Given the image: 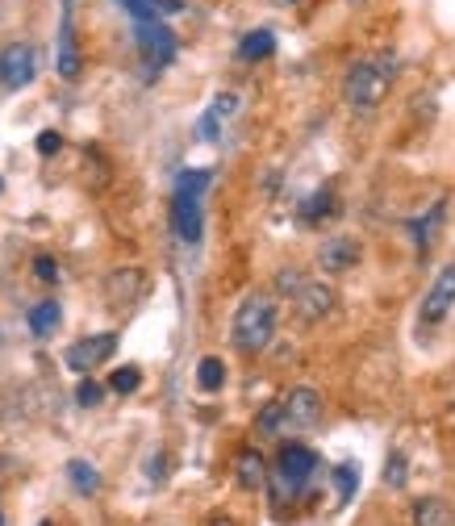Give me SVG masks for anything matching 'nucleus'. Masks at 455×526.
<instances>
[{
    "instance_id": "obj_21",
    "label": "nucleus",
    "mask_w": 455,
    "mask_h": 526,
    "mask_svg": "<svg viewBox=\"0 0 455 526\" xmlns=\"http://www.w3.org/2000/svg\"><path fill=\"white\" fill-rule=\"evenodd\" d=\"M67 476H71V485H76L84 497H92V493L101 489V472L92 468L88 460H71V464H67Z\"/></svg>"
},
{
    "instance_id": "obj_11",
    "label": "nucleus",
    "mask_w": 455,
    "mask_h": 526,
    "mask_svg": "<svg viewBox=\"0 0 455 526\" xmlns=\"http://www.w3.org/2000/svg\"><path fill=\"white\" fill-rule=\"evenodd\" d=\"M359 255H364V247H359L351 234H334V238H326V243L318 247V268L330 272V276H339V272L355 268Z\"/></svg>"
},
{
    "instance_id": "obj_36",
    "label": "nucleus",
    "mask_w": 455,
    "mask_h": 526,
    "mask_svg": "<svg viewBox=\"0 0 455 526\" xmlns=\"http://www.w3.org/2000/svg\"><path fill=\"white\" fill-rule=\"evenodd\" d=\"M0 526H5V518H0Z\"/></svg>"
},
{
    "instance_id": "obj_29",
    "label": "nucleus",
    "mask_w": 455,
    "mask_h": 526,
    "mask_svg": "<svg viewBox=\"0 0 455 526\" xmlns=\"http://www.w3.org/2000/svg\"><path fill=\"white\" fill-rule=\"evenodd\" d=\"M209 113L218 117V122H226V117H234V113H238V97H234V92H222V97L209 105Z\"/></svg>"
},
{
    "instance_id": "obj_14",
    "label": "nucleus",
    "mask_w": 455,
    "mask_h": 526,
    "mask_svg": "<svg viewBox=\"0 0 455 526\" xmlns=\"http://www.w3.org/2000/svg\"><path fill=\"white\" fill-rule=\"evenodd\" d=\"M443 218H447V201H435V205H430V209L422 213V218H410V238H414V247H418V251H430V243L439 238Z\"/></svg>"
},
{
    "instance_id": "obj_15",
    "label": "nucleus",
    "mask_w": 455,
    "mask_h": 526,
    "mask_svg": "<svg viewBox=\"0 0 455 526\" xmlns=\"http://www.w3.org/2000/svg\"><path fill=\"white\" fill-rule=\"evenodd\" d=\"M138 293H142V272H138V268H117V272L105 280L109 305H130V301H138Z\"/></svg>"
},
{
    "instance_id": "obj_10",
    "label": "nucleus",
    "mask_w": 455,
    "mask_h": 526,
    "mask_svg": "<svg viewBox=\"0 0 455 526\" xmlns=\"http://www.w3.org/2000/svg\"><path fill=\"white\" fill-rule=\"evenodd\" d=\"M59 76L63 80H76L80 76V51H76V5L63 0V13H59Z\"/></svg>"
},
{
    "instance_id": "obj_5",
    "label": "nucleus",
    "mask_w": 455,
    "mask_h": 526,
    "mask_svg": "<svg viewBox=\"0 0 455 526\" xmlns=\"http://www.w3.org/2000/svg\"><path fill=\"white\" fill-rule=\"evenodd\" d=\"M113 351H117V334H113V330H101V334H84V339H76V343H71V347L63 351V364H67L71 372L88 376L92 368H101Z\"/></svg>"
},
{
    "instance_id": "obj_6",
    "label": "nucleus",
    "mask_w": 455,
    "mask_h": 526,
    "mask_svg": "<svg viewBox=\"0 0 455 526\" xmlns=\"http://www.w3.org/2000/svg\"><path fill=\"white\" fill-rule=\"evenodd\" d=\"M38 71V55L30 42H5L0 46V88L5 92H17L34 80Z\"/></svg>"
},
{
    "instance_id": "obj_24",
    "label": "nucleus",
    "mask_w": 455,
    "mask_h": 526,
    "mask_svg": "<svg viewBox=\"0 0 455 526\" xmlns=\"http://www.w3.org/2000/svg\"><path fill=\"white\" fill-rule=\"evenodd\" d=\"M405 481H410V460H405L401 451H393L389 464H385V485L389 489H405Z\"/></svg>"
},
{
    "instance_id": "obj_34",
    "label": "nucleus",
    "mask_w": 455,
    "mask_h": 526,
    "mask_svg": "<svg viewBox=\"0 0 455 526\" xmlns=\"http://www.w3.org/2000/svg\"><path fill=\"white\" fill-rule=\"evenodd\" d=\"M268 5H280V9H289V5H297V0H268Z\"/></svg>"
},
{
    "instance_id": "obj_31",
    "label": "nucleus",
    "mask_w": 455,
    "mask_h": 526,
    "mask_svg": "<svg viewBox=\"0 0 455 526\" xmlns=\"http://www.w3.org/2000/svg\"><path fill=\"white\" fill-rule=\"evenodd\" d=\"M301 280H305V276H301L297 268H284V272L276 276V289H280V293H289V297H293V293H297V284H301Z\"/></svg>"
},
{
    "instance_id": "obj_26",
    "label": "nucleus",
    "mask_w": 455,
    "mask_h": 526,
    "mask_svg": "<svg viewBox=\"0 0 455 526\" xmlns=\"http://www.w3.org/2000/svg\"><path fill=\"white\" fill-rule=\"evenodd\" d=\"M76 401L84 405V410H97V405L105 401V385H97V380H80V389H76Z\"/></svg>"
},
{
    "instance_id": "obj_4",
    "label": "nucleus",
    "mask_w": 455,
    "mask_h": 526,
    "mask_svg": "<svg viewBox=\"0 0 455 526\" xmlns=\"http://www.w3.org/2000/svg\"><path fill=\"white\" fill-rule=\"evenodd\" d=\"M138 55L147 63L151 76H159L163 67H172L176 59V34L163 26V21H138Z\"/></svg>"
},
{
    "instance_id": "obj_9",
    "label": "nucleus",
    "mask_w": 455,
    "mask_h": 526,
    "mask_svg": "<svg viewBox=\"0 0 455 526\" xmlns=\"http://www.w3.org/2000/svg\"><path fill=\"white\" fill-rule=\"evenodd\" d=\"M293 309H297L301 322H322V318H330V309H334V289L322 284V280H301L297 293H293Z\"/></svg>"
},
{
    "instance_id": "obj_33",
    "label": "nucleus",
    "mask_w": 455,
    "mask_h": 526,
    "mask_svg": "<svg viewBox=\"0 0 455 526\" xmlns=\"http://www.w3.org/2000/svg\"><path fill=\"white\" fill-rule=\"evenodd\" d=\"M205 526H238V522H234V518H226V514H218V518H209Z\"/></svg>"
},
{
    "instance_id": "obj_25",
    "label": "nucleus",
    "mask_w": 455,
    "mask_h": 526,
    "mask_svg": "<svg viewBox=\"0 0 455 526\" xmlns=\"http://www.w3.org/2000/svg\"><path fill=\"white\" fill-rule=\"evenodd\" d=\"M138 385H142V372H138V368H117V372L109 376V389H113V393H122V397L134 393Z\"/></svg>"
},
{
    "instance_id": "obj_27",
    "label": "nucleus",
    "mask_w": 455,
    "mask_h": 526,
    "mask_svg": "<svg viewBox=\"0 0 455 526\" xmlns=\"http://www.w3.org/2000/svg\"><path fill=\"white\" fill-rule=\"evenodd\" d=\"M209 184H213V172H180L176 176V188H184V193H201L205 197Z\"/></svg>"
},
{
    "instance_id": "obj_3",
    "label": "nucleus",
    "mask_w": 455,
    "mask_h": 526,
    "mask_svg": "<svg viewBox=\"0 0 455 526\" xmlns=\"http://www.w3.org/2000/svg\"><path fill=\"white\" fill-rule=\"evenodd\" d=\"M318 476V451H309L305 443H284L276 456V485L280 493H301Z\"/></svg>"
},
{
    "instance_id": "obj_17",
    "label": "nucleus",
    "mask_w": 455,
    "mask_h": 526,
    "mask_svg": "<svg viewBox=\"0 0 455 526\" xmlns=\"http://www.w3.org/2000/svg\"><path fill=\"white\" fill-rule=\"evenodd\" d=\"M276 55V34L272 30H251L243 42H238V59L259 63V59H272Z\"/></svg>"
},
{
    "instance_id": "obj_7",
    "label": "nucleus",
    "mask_w": 455,
    "mask_h": 526,
    "mask_svg": "<svg viewBox=\"0 0 455 526\" xmlns=\"http://www.w3.org/2000/svg\"><path fill=\"white\" fill-rule=\"evenodd\" d=\"M455 309V263H447V268L435 276V284L426 289L422 305H418V322L422 326H443L451 318Z\"/></svg>"
},
{
    "instance_id": "obj_32",
    "label": "nucleus",
    "mask_w": 455,
    "mask_h": 526,
    "mask_svg": "<svg viewBox=\"0 0 455 526\" xmlns=\"http://www.w3.org/2000/svg\"><path fill=\"white\" fill-rule=\"evenodd\" d=\"M163 464H167V456H155V460H151V468H147V472L155 476V481H163Z\"/></svg>"
},
{
    "instance_id": "obj_22",
    "label": "nucleus",
    "mask_w": 455,
    "mask_h": 526,
    "mask_svg": "<svg viewBox=\"0 0 455 526\" xmlns=\"http://www.w3.org/2000/svg\"><path fill=\"white\" fill-rule=\"evenodd\" d=\"M334 489H339V501H351L359 493V464L355 460L334 468Z\"/></svg>"
},
{
    "instance_id": "obj_18",
    "label": "nucleus",
    "mask_w": 455,
    "mask_h": 526,
    "mask_svg": "<svg viewBox=\"0 0 455 526\" xmlns=\"http://www.w3.org/2000/svg\"><path fill=\"white\" fill-rule=\"evenodd\" d=\"M414 526H451V510L443 497H418L414 501Z\"/></svg>"
},
{
    "instance_id": "obj_13",
    "label": "nucleus",
    "mask_w": 455,
    "mask_h": 526,
    "mask_svg": "<svg viewBox=\"0 0 455 526\" xmlns=\"http://www.w3.org/2000/svg\"><path fill=\"white\" fill-rule=\"evenodd\" d=\"M234 481H238V489H247V493L268 485V464H263V456L255 447H247V451H238V456H234Z\"/></svg>"
},
{
    "instance_id": "obj_2",
    "label": "nucleus",
    "mask_w": 455,
    "mask_h": 526,
    "mask_svg": "<svg viewBox=\"0 0 455 526\" xmlns=\"http://www.w3.org/2000/svg\"><path fill=\"white\" fill-rule=\"evenodd\" d=\"M389 67H380V63H372V59H364V63H355L351 71H347V80H343V101L355 109V113H372L380 101L389 97Z\"/></svg>"
},
{
    "instance_id": "obj_19",
    "label": "nucleus",
    "mask_w": 455,
    "mask_h": 526,
    "mask_svg": "<svg viewBox=\"0 0 455 526\" xmlns=\"http://www.w3.org/2000/svg\"><path fill=\"white\" fill-rule=\"evenodd\" d=\"M334 213V193L330 188H318V193H309L305 197V205H301V222L305 226H318V222H326Z\"/></svg>"
},
{
    "instance_id": "obj_23",
    "label": "nucleus",
    "mask_w": 455,
    "mask_h": 526,
    "mask_svg": "<svg viewBox=\"0 0 455 526\" xmlns=\"http://www.w3.org/2000/svg\"><path fill=\"white\" fill-rule=\"evenodd\" d=\"M255 426H259V435H280V430H284V405H280V401H268V405L259 410Z\"/></svg>"
},
{
    "instance_id": "obj_16",
    "label": "nucleus",
    "mask_w": 455,
    "mask_h": 526,
    "mask_svg": "<svg viewBox=\"0 0 455 526\" xmlns=\"http://www.w3.org/2000/svg\"><path fill=\"white\" fill-rule=\"evenodd\" d=\"M26 322H30V330L38 334V339H51V334L59 330V322H63V305L59 301H38Z\"/></svg>"
},
{
    "instance_id": "obj_35",
    "label": "nucleus",
    "mask_w": 455,
    "mask_h": 526,
    "mask_svg": "<svg viewBox=\"0 0 455 526\" xmlns=\"http://www.w3.org/2000/svg\"><path fill=\"white\" fill-rule=\"evenodd\" d=\"M0 193H5V180H0Z\"/></svg>"
},
{
    "instance_id": "obj_37",
    "label": "nucleus",
    "mask_w": 455,
    "mask_h": 526,
    "mask_svg": "<svg viewBox=\"0 0 455 526\" xmlns=\"http://www.w3.org/2000/svg\"><path fill=\"white\" fill-rule=\"evenodd\" d=\"M42 526H51V522H42Z\"/></svg>"
},
{
    "instance_id": "obj_1",
    "label": "nucleus",
    "mask_w": 455,
    "mask_h": 526,
    "mask_svg": "<svg viewBox=\"0 0 455 526\" xmlns=\"http://www.w3.org/2000/svg\"><path fill=\"white\" fill-rule=\"evenodd\" d=\"M276 301L263 297V293H251L243 305L234 309V322H230V343L234 351L243 355H259L263 347H268L276 339Z\"/></svg>"
},
{
    "instance_id": "obj_30",
    "label": "nucleus",
    "mask_w": 455,
    "mask_h": 526,
    "mask_svg": "<svg viewBox=\"0 0 455 526\" xmlns=\"http://www.w3.org/2000/svg\"><path fill=\"white\" fill-rule=\"evenodd\" d=\"M59 147H63L59 130H42L38 134V155H59Z\"/></svg>"
},
{
    "instance_id": "obj_12",
    "label": "nucleus",
    "mask_w": 455,
    "mask_h": 526,
    "mask_svg": "<svg viewBox=\"0 0 455 526\" xmlns=\"http://www.w3.org/2000/svg\"><path fill=\"white\" fill-rule=\"evenodd\" d=\"M284 405V426H314L322 418V397L318 389H309V385H297L280 397Z\"/></svg>"
},
{
    "instance_id": "obj_28",
    "label": "nucleus",
    "mask_w": 455,
    "mask_h": 526,
    "mask_svg": "<svg viewBox=\"0 0 455 526\" xmlns=\"http://www.w3.org/2000/svg\"><path fill=\"white\" fill-rule=\"evenodd\" d=\"M34 276H38L42 284H55V280H59V263H55L51 255H38V259H34Z\"/></svg>"
},
{
    "instance_id": "obj_8",
    "label": "nucleus",
    "mask_w": 455,
    "mask_h": 526,
    "mask_svg": "<svg viewBox=\"0 0 455 526\" xmlns=\"http://www.w3.org/2000/svg\"><path fill=\"white\" fill-rule=\"evenodd\" d=\"M172 230L180 243L197 247L201 234H205V213H201V193H184V188H176L172 197Z\"/></svg>"
},
{
    "instance_id": "obj_20",
    "label": "nucleus",
    "mask_w": 455,
    "mask_h": 526,
    "mask_svg": "<svg viewBox=\"0 0 455 526\" xmlns=\"http://www.w3.org/2000/svg\"><path fill=\"white\" fill-rule=\"evenodd\" d=\"M226 385V364L218 360V355H205V360L197 364V389L201 393H218Z\"/></svg>"
}]
</instances>
